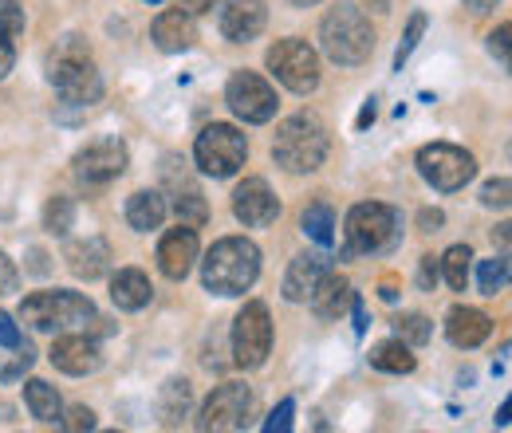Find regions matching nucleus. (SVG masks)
<instances>
[{"mask_svg":"<svg viewBox=\"0 0 512 433\" xmlns=\"http://www.w3.org/2000/svg\"><path fill=\"white\" fill-rule=\"evenodd\" d=\"M256 276H260V248L249 237H225L201 260V284L213 296H245Z\"/></svg>","mask_w":512,"mask_h":433,"instance_id":"obj_1","label":"nucleus"},{"mask_svg":"<svg viewBox=\"0 0 512 433\" xmlns=\"http://www.w3.org/2000/svg\"><path fill=\"white\" fill-rule=\"evenodd\" d=\"M327 146H331L327 126L312 111H300L280 123L276 138H272V158L288 174H316L327 158Z\"/></svg>","mask_w":512,"mask_h":433,"instance_id":"obj_2","label":"nucleus"},{"mask_svg":"<svg viewBox=\"0 0 512 433\" xmlns=\"http://www.w3.org/2000/svg\"><path fill=\"white\" fill-rule=\"evenodd\" d=\"M48 79H52V87L64 95V103L91 107V103L103 99V75L95 71L91 52H87L83 40H75V36L60 40L56 52L48 56Z\"/></svg>","mask_w":512,"mask_h":433,"instance_id":"obj_3","label":"nucleus"},{"mask_svg":"<svg viewBox=\"0 0 512 433\" xmlns=\"http://www.w3.org/2000/svg\"><path fill=\"white\" fill-rule=\"evenodd\" d=\"M320 48L339 67H359L375 52V28L359 8H331L320 24Z\"/></svg>","mask_w":512,"mask_h":433,"instance_id":"obj_4","label":"nucleus"},{"mask_svg":"<svg viewBox=\"0 0 512 433\" xmlns=\"http://www.w3.org/2000/svg\"><path fill=\"white\" fill-rule=\"evenodd\" d=\"M402 241V217L383 201H363L347 213V252L383 256Z\"/></svg>","mask_w":512,"mask_h":433,"instance_id":"obj_5","label":"nucleus"},{"mask_svg":"<svg viewBox=\"0 0 512 433\" xmlns=\"http://www.w3.org/2000/svg\"><path fill=\"white\" fill-rule=\"evenodd\" d=\"M20 319L32 323L36 331L56 335V331H71V327L91 323V319H95V304H91L83 292H64V288H56V292H36V296H28V300L20 304Z\"/></svg>","mask_w":512,"mask_h":433,"instance_id":"obj_6","label":"nucleus"},{"mask_svg":"<svg viewBox=\"0 0 512 433\" xmlns=\"http://www.w3.org/2000/svg\"><path fill=\"white\" fill-rule=\"evenodd\" d=\"M193 158H197L201 174H209V178H233L245 166V158H249V142H245V134L237 126L209 123L197 134V142H193Z\"/></svg>","mask_w":512,"mask_h":433,"instance_id":"obj_7","label":"nucleus"},{"mask_svg":"<svg viewBox=\"0 0 512 433\" xmlns=\"http://www.w3.org/2000/svg\"><path fill=\"white\" fill-rule=\"evenodd\" d=\"M268 71L296 95H312L320 87V56L304 40H276L268 48Z\"/></svg>","mask_w":512,"mask_h":433,"instance_id":"obj_8","label":"nucleus"},{"mask_svg":"<svg viewBox=\"0 0 512 433\" xmlns=\"http://www.w3.org/2000/svg\"><path fill=\"white\" fill-rule=\"evenodd\" d=\"M268 351H272V315L260 300H249L233 319V363L241 371H256L264 367Z\"/></svg>","mask_w":512,"mask_h":433,"instance_id":"obj_9","label":"nucleus"},{"mask_svg":"<svg viewBox=\"0 0 512 433\" xmlns=\"http://www.w3.org/2000/svg\"><path fill=\"white\" fill-rule=\"evenodd\" d=\"M418 174L442 193H453L465 182H473L477 174V162L469 150L461 146H449V142H434V146H422L418 150Z\"/></svg>","mask_w":512,"mask_h":433,"instance_id":"obj_10","label":"nucleus"},{"mask_svg":"<svg viewBox=\"0 0 512 433\" xmlns=\"http://www.w3.org/2000/svg\"><path fill=\"white\" fill-rule=\"evenodd\" d=\"M253 418V390L245 382H225L217 386L205 406H201V418H197V430H245Z\"/></svg>","mask_w":512,"mask_h":433,"instance_id":"obj_11","label":"nucleus"},{"mask_svg":"<svg viewBox=\"0 0 512 433\" xmlns=\"http://www.w3.org/2000/svg\"><path fill=\"white\" fill-rule=\"evenodd\" d=\"M225 103L241 123H272L276 115V91L256 75V71H237L225 87Z\"/></svg>","mask_w":512,"mask_h":433,"instance_id":"obj_12","label":"nucleus"},{"mask_svg":"<svg viewBox=\"0 0 512 433\" xmlns=\"http://www.w3.org/2000/svg\"><path fill=\"white\" fill-rule=\"evenodd\" d=\"M127 162H130L127 142H119V138H95V142H87L75 154V174L83 182H91V186H107V182H115L127 170Z\"/></svg>","mask_w":512,"mask_h":433,"instance_id":"obj_13","label":"nucleus"},{"mask_svg":"<svg viewBox=\"0 0 512 433\" xmlns=\"http://www.w3.org/2000/svg\"><path fill=\"white\" fill-rule=\"evenodd\" d=\"M233 213L245 229H268L280 217V201L264 178H245L233 193Z\"/></svg>","mask_w":512,"mask_h":433,"instance_id":"obj_14","label":"nucleus"},{"mask_svg":"<svg viewBox=\"0 0 512 433\" xmlns=\"http://www.w3.org/2000/svg\"><path fill=\"white\" fill-rule=\"evenodd\" d=\"M197 252H201L197 229L178 221V229H170V233L158 241V268H162V276H166V280H186L193 272V264H197Z\"/></svg>","mask_w":512,"mask_h":433,"instance_id":"obj_15","label":"nucleus"},{"mask_svg":"<svg viewBox=\"0 0 512 433\" xmlns=\"http://www.w3.org/2000/svg\"><path fill=\"white\" fill-rule=\"evenodd\" d=\"M48 359H52L56 371L71 374V378L95 374L99 367H103V351H99V343L87 339V335H60V339L52 343Z\"/></svg>","mask_w":512,"mask_h":433,"instance_id":"obj_16","label":"nucleus"},{"mask_svg":"<svg viewBox=\"0 0 512 433\" xmlns=\"http://www.w3.org/2000/svg\"><path fill=\"white\" fill-rule=\"evenodd\" d=\"M264 24H268L264 0H225L221 8V36L229 44H249L264 32Z\"/></svg>","mask_w":512,"mask_h":433,"instance_id":"obj_17","label":"nucleus"},{"mask_svg":"<svg viewBox=\"0 0 512 433\" xmlns=\"http://www.w3.org/2000/svg\"><path fill=\"white\" fill-rule=\"evenodd\" d=\"M150 36H154L158 52L178 56V52H190L193 48V40H197V24H193V16L186 12V8H166V12L154 20Z\"/></svg>","mask_w":512,"mask_h":433,"instance_id":"obj_18","label":"nucleus"},{"mask_svg":"<svg viewBox=\"0 0 512 433\" xmlns=\"http://www.w3.org/2000/svg\"><path fill=\"white\" fill-rule=\"evenodd\" d=\"M323 272H327V256H323V252H300V256L288 264V276H284V284H280L284 300H288V304H308V296L316 292Z\"/></svg>","mask_w":512,"mask_h":433,"instance_id":"obj_19","label":"nucleus"},{"mask_svg":"<svg viewBox=\"0 0 512 433\" xmlns=\"http://www.w3.org/2000/svg\"><path fill=\"white\" fill-rule=\"evenodd\" d=\"M489 335H493V319L481 308H453L446 315V339L461 351L481 347Z\"/></svg>","mask_w":512,"mask_h":433,"instance_id":"obj_20","label":"nucleus"},{"mask_svg":"<svg viewBox=\"0 0 512 433\" xmlns=\"http://www.w3.org/2000/svg\"><path fill=\"white\" fill-rule=\"evenodd\" d=\"M67 268L79 276V280H99L107 268H111V248L103 237H87V241H71L64 248Z\"/></svg>","mask_w":512,"mask_h":433,"instance_id":"obj_21","label":"nucleus"},{"mask_svg":"<svg viewBox=\"0 0 512 433\" xmlns=\"http://www.w3.org/2000/svg\"><path fill=\"white\" fill-rule=\"evenodd\" d=\"M351 280L343 276V272H323L320 284H316V292L308 296V304H312V311H316V319H339L343 311H347V304H351Z\"/></svg>","mask_w":512,"mask_h":433,"instance_id":"obj_22","label":"nucleus"},{"mask_svg":"<svg viewBox=\"0 0 512 433\" xmlns=\"http://www.w3.org/2000/svg\"><path fill=\"white\" fill-rule=\"evenodd\" d=\"M150 296H154V288H150L146 272L123 268V272L111 276V300H115V308L119 311H142L146 304H150Z\"/></svg>","mask_w":512,"mask_h":433,"instance_id":"obj_23","label":"nucleus"},{"mask_svg":"<svg viewBox=\"0 0 512 433\" xmlns=\"http://www.w3.org/2000/svg\"><path fill=\"white\" fill-rule=\"evenodd\" d=\"M166 221V197L158 189H138L127 201V225L134 233H154Z\"/></svg>","mask_w":512,"mask_h":433,"instance_id":"obj_24","label":"nucleus"},{"mask_svg":"<svg viewBox=\"0 0 512 433\" xmlns=\"http://www.w3.org/2000/svg\"><path fill=\"white\" fill-rule=\"evenodd\" d=\"M24 406H28L32 418L44 422V426H60V418H64V402H60L56 386H48L44 378L24 382Z\"/></svg>","mask_w":512,"mask_h":433,"instance_id":"obj_25","label":"nucleus"},{"mask_svg":"<svg viewBox=\"0 0 512 433\" xmlns=\"http://www.w3.org/2000/svg\"><path fill=\"white\" fill-rule=\"evenodd\" d=\"M371 367L386 374H410L418 367V359L410 355V347H406L402 339H386V343H379V347L371 351Z\"/></svg>","mask_w":512,"mask_h":433,"instance_id":"obj_26","label":"nucleus"},{"mask_svg":"<svg viewBox=\"0 0 512 433\" xmlns=\"http://www.w3.org/2000/svg\"><path fill=\"white\" fill-rule=\"evenodd\" d=\"M469 268H473V248L469 245L446 248V256L438 260V272L446 276L453 292H465V284H469Z\"/></svg>","mask_w":512,"mask_h":433,"instance_id":"obj_27","label":"nucleus"},{"mask_svg":"<svg viewBox=\"0 0 512 433\" xmlns=\"http://www.w3.org/2000/svg\"><path fill=\"white\" fill-rule=\"evenodd\" d=\"M190 410V382L186 378H174L162 386V422L166 426H178V418H186Z\"/></svg>","mask_w":512,"mask_h":433,"instance_id":"obj_28","label":"nucleus"},{"mask_svg":"<svg viewBox=\"0 0 512 433\" xmlns=\"http://www.w3.org/2000/svg\"><path fill=\"white\" fill-rule=\"evenodd\" d=\"M304 233L323 248L335 241V213H331V205L316 201V205L304 209Z\"/></svg>","mask_w":512,"mask_h":433,"instance_id":"obj_29","label":"nucleus"},{"mask_svg":"<svg viewBox=\"0 0 512 433\" xmlns=\"http://www.w3.org/2000/svg\"><path fill=\"white\" fill-rule=\"evenodd\" d=\"M174 213H178V221H182V225H193V229H201V225L209 221V205H205L201 189L186 186V193L178 189V197H174Z\"/></svg>","mask_w":512,"mask_h":433,"instance_id":"obj_30","label":"nucleus"},{"mask_svg":"<svg viewBox=\"0 0 512 433\" xmlns=\"http://www.w3.org/2000/svg\"><path fill=\"white\" fill-rule=\"evenodd\" d=\"M434 335V323L426 315H398L394 319V339H402L406 347H426Z\"/></svg>","mask_w":512,"mask_h":433,"instance_id":"obj_31","label":"nucleus"},{"mask_svg":"<svg viewBox=\"0 0 512 433\" xmlns=\"http://www.w3.org/2000/svg\"><path fill=\"white\" fill-rule=\"evenodd\" d=\"M477 284H481L485 296L505 292V284H509V256L501 252V256H493V260H481V268H477Z\"/></svg>","mask_w":512,"mask_h":433,"instance_id":"obj_32","label":"nucleus"},{"mask_svg":"<svg viewBox=\"0 0 512 433\" xmlns=\"http://www.w3.org/2000/svg\"><path fill=\"white\" fill-rule=\"evenodd\" d=\"M44 225L56 233V237H67L71 225H75V201L71 197H52L44 205Z\"/></svg>","mask_w":512,"mask_h":433,"instance_id":"obj_33","label":"nucleus"},{"mask_svg":"<svg viewBox=\"0 0 512 433\" xmlns=\"http://www.w3.org/2000/svg\"><path fill=\"white\" fill-rule=\"evenodd\" d=\"M8 351H12V355L0 363V382H16V378H24V371L36 363V351H32L24 339H20L16 347H8Z\"/></svg>","mask_w":512,"mask_h":433,"instance_id":"obj_34","label":"nucleus"},{"mask_svg":"<svg viewBox=\"0 0 512 433\" xmlns=\"http://www.w3.org/2000/svg\"><path fill=\"white\" fill-rule=\"evenodd\" d=\"M426 36V16L422 12H414L410 16V24H406V36H402V44H398V52H394V67L402 71V63L410 60V52L418 48V40Z\"/></svg>","mask_w":512,"mask_h":433,"instance_id":"obj_35","label":"nucleus"},{"mask_svg":"<svg viewBox=\"0 0 512 433\" xmlns=\"http://www.w3.org/2000/svg\"><path fill=\"white\" fill-rule=\"evenodd\" d=\"M509 178H493V182H485L481 189V205H489V209H509Z\"/></svg>","mask_w":512,"mask_h":433,"instance_id":"obj_36","label":"nucleus"},{"mask_svg":"<svg viewBox=\"0 0 512 433\" xmlns=\"http://www.w3.org/2000/svg\"><path fill=\"white\" fill-rule=\"evenodd\" d=\"M292 414H296V402H292V398H284V402L272 410V418L264 422V430H268V433H288V430H292Z\"/></svg>","mask_w":512,"mask_h":433,"instance_id":"obj_37","label":"nucleus"},{"mask_svg":"<svg viewBox=\"0 0 512 433\" xmlns=\"http://www.w3.org/2000/svg\"><path fill=\"white\" fill-rule=\"evenodd\" d=\"M0 24L8 28V36L24 32V8H20V0H0Z\"/></svg>","mask_w":512,"mask_h":433,"instance_id":"obj_38","label":"nucleus"},{"mask_svg":"<svg viewBox=\"0 0 512 433\" xmlns=\"http://www.w3.org/2000/svg\"><path fill=\"white\" fill-rule=\"evenodd\" d=\"M60 426L71 433H79V430H95V414L87 410V406H71L64 418H60Z\"/></svg>","mask_w":512,"mask_h":433,"instance_id":"obj_39","label":"nucleus"},{"mask_svg":"<svg viewBox=\"0 0 512 433\" xmlns=\"http://www.w3.org/2000/svg\"><path fill=\"white\" fill-rule=\"evenodd\" d=\"M16 288H20V272L8 260V252H0V296H12Z\"/></svg>","mask_w":512,"mask_h":433,"instance_id":"obj_40","label":"nucleus"},{"mask_svg":"<svg viewBox=\"0 0 512 433\" xmlns=\"http://www.w3.org/2000/svg\"><path fill=\"white\" fill-rule=\"evenodd\" d=\"M489 52L501 60V67H509V24H501V28L489 36Z\"/></svg>","mask_w":512,"mask_h":433,"instance_id":"obj_41","label":"nucleus"},{"mask_svg":"<svg viewBox=\"0 0 512 433\" xmlns=\"http://www.w3.org/2000/svg\"><path fill=\"white\" fill-rule=\"evenodd\" d=\"M418 284H422V292H430V288L438 284V260H434V256H422V264H418Z\"/></svg>","mask_w":512,"mask_h":433,"instance_id":"obj_42","label":"nucleus"},{"mask_svg":"<svg viewBox=\"0 0 512 433\" xmlns=\"http://www.w3.org/2000/svg\"><path fill=\"white\" fill-rule=\"evenodd\" d=\"M20 343V327L8 311H0V347H16Z\"/></svg>","mask_w":512,"mask_h":433,"instance_id":"obj_43","label":"nucleus"},{"mask_svg":"<svg viewBox=\"0 0 512 433\" xmlns=\"http://www.w3.org/2000/svg\"><path fill=\"white\" fill-rule=\"evenodd\" d=\"M12 63H16V52H12V36H8V28L0 24V79L12 71Z\"/></svg>","mask_w":512,"mask_h":433,"instance_id":"obj_44","label":"nucleus"},{"mask_svg":"<svg viewBox=\"0 0 512 433\" xmlns=\"http://www.w3.org/2000/svg\"><path fill=\"white\" fill-rule=\"evenodd\" d=\"M442 221H446V217H442V209H422V217H418V225H422L426 233H438V229H442Z\"/></svg>","mask_w":512,"mask_h":433,"instance_id":"obj_45","label":"nucleus"},{"mask_svg":"<svg viewBox=\"0 0 512 433\" xmlns=\"http://www.w3.org/2000/svg\"><path fill=\"white\" fill-rule=\"evenodd\" d=\"M221 0H182V8L190 12V16H205V12H213Z\"/></svg>","mask_w":512,"mask_h":433,"instance_id":"obj_46","label":"nucleus"},{"mask_svg":"<svg viewBox=\"0 0 512 433\" xmlns=\"http://www.w3.org/2000/svg\"><path fill=\"white\" fill-rule=\"evenodd\" d=\"M375 123V99H367V103H363V111H359V130H367V126Z\"/></svg>","mask_w":512,"mask_h":433,"instance_id":"obj_47","label":"nucleus"},{"mask_svg":"<svg viewBox=\"0 0 512 433\" xmlns=\"http://www.w3.org/2000/svg\"><path fill=\"white\" fill-rule=\"evenodd\" d=\"M469 8H477V12H485V8H497V0H465Z\"/></svg>","mask_w":512,"mask_h":433,"instance_id":"obj_48","label":"nucleus"},{"mask_svg":"<svg viewBox=\"0 0 512 433\" xmlns=\"http://www.w3.org/2000/svg\"><path fill=\"white\" fill-rule=\"evenodd\" d=\"M493 241H501V245H509V225H501V229L493 233Z\"/></svg>","mask_w":512,"mask_h":433,"instance_id":"obj_49","label":"nucleus"},{"mask_svg":"<svg viewBox=\"0 0 512 433\" xmlns=\"http://www.w3.org/2000/svg\"><path fill=\"white\" fill-rule=\"evenodd\" d=\"M509 410H512V406L505 402V406H501V414H497V426H509Z\"/></svg>","mask_w":512,"mask_h":433,"instance_id":"obj_50","label":"nucleus"},{"mask_svg":"<svg viewBox=\"0 0 512 433\" xmlns=\"http://www.w3.org/2000/svg\"><path fill=\"white\" fill-rule=\"evenodd\" d=\"M296 8H308V4H320V0H292Z\"/></svg>","mask_w":512,"mask_h":433,"instance_id":"obj_51","label":"nucleus"},{"mask_svg":"<svg viewBox=\"0 0 512 433\" xmlns=\"http://www.w3.org/2000/svg\"><path fill=\"white\" fill-rule=\"evenodd\" d=\"M150 4H158V0H150Z\"/></svg>","mask_w":512,"mask_h":433,"instance_id":"obj_52","label":"nucleus"}]
</instances>
